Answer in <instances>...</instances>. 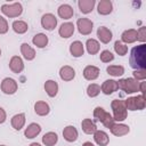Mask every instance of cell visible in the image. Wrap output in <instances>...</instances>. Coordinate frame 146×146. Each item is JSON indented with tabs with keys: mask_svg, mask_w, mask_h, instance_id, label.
I'll use <instances>...</instances> for the list:
<instances>
[{
	"mask_svg": "<svg viewBox=\"0 0 146 146\" xmlns=\"http://www.w3.org/2000/svg\"><path fill=\"white\" fill-rule=\"evenodd\" d=\"M129 64L133 70L146 68V44L140 43L136 46L130 51Z\"/></svg>",
	"mask_w": 146,
	"mask_h": 146,
	"instance_id": "cell-1",
	"label": "cell"
},
{
	"mask_svg": "<svg viewBox=\"0 0 146 146\" xmlns=\"http://www.w3.org/2000/svg\"><path fill=\"white\" fill-rule=\"evenodd\" d=\"M111 108L113 111V119L114 121H117V122H122L127 119L128 116V110L125 108V105H124V102L123 100H120V99H114L112 100L111 103Z\"/></svg>",
	"mask_w": 146,
	"mask_h": 146,
	"instance_id": "cell-2",
	"label": "cell"
},
{
	"mask_svg": "<svg viewBox=\"0 0 146 146\" xmlns=\"http://www.w3.org/2000/svg\"><path fill=\"white\" fill-rule=\"evenodd\" d=\"M94 116H95V119H97L105 128H108V129L115 123L113 116H112L108 112H106L103 107H100V106L95 107V110H94Z\"/></svg>",
	"mask_w": 146,
	"mask_h": 146,
	"instance_id": "cell-3",
	"label": "cell"
},
{
	"mask_svg": "<svg viewBox=\"0 0 146 146\" xmlns=\"http://www.w3.org/2000/svg\"><path fill=\"white\" fill-rule=\"evenodd\" d=\"M124 102L125 108L129 111H141L146 106V100L144 95H138L133 97H128Z\"/></svg>",
	"mask_w": 146,
	"mask_h": 146,
	"instance_id": "cell-4",
	"label": "cell"
},
{
	"mask_svg": "<svg viewBox=\"0 0 146 146\" xmlns=\"http://www.w3.org/2000/svg\"><path fill=\"white\" fill-rule=\"evenodd\" d=\"M1 13L9 17V18H14V17H18L22 15L23 13V6L21 2H13V3H3L1 6Z\"/></svg>",
	"mask_w": 146,
	"mask_h": 146,
	"instance_id": "cell-5",
	"label": "cell"
},
{
	"mask_svg": "<svg viewBox=\"0 0 146 146\" xmlns=\"http://www.w3.org/2000/svg\"><path fill=\"white\" fill-rule=\"evenodd\" d=\"M117 82L119 89L123 90L125 94H135L138 91V86L139 82L135 80L133 78H125V79H120Z\"/></svg>",
	"mask_w": 146,
	"mask_h": 146,
	"instance_id": "cell-6",
	"label": "cell"
},
{
	"mask_svg": "<svg viewBox=\"0 0 146 146\" xmlns=\"http://www.w3.org/2000/svg\"><path fill=\"white\" fill-rule=\"evenodd\" d=\"M1 91L6 95H14L18 89V83L13 78H5L0 84Z\"/></svg>",
	"mask_w": 146,
	"mask_h": 146,
	"instance_id": "cell-7",
	"label": "cell"
},
{
	"mask_svg": "<svg viewBox=\"0 0 146 146\" xmlns=\"http://www.w3.org/2000/svg\"><path fill=\"white\" fill-rule=\"evenodd\" d=\"M76 27H78V31L80 32V34L89 35L92 32L94 23L91 19H89L87 17H82V18H79L76 21Z\"/></svg>",
	"mask_w": 146,
	"mask_h": 146,
	"instance_id": "cell-8",
	"label": "cell"
},
{
	"mask_svg": "<svg viewBox=\"0 0 146 146\" xmlns=\"http://www.w3.org/2000/svg\"><path fill=\"white\" fill-rule=\"evenodd\" d=\"M41 26L47 31H52L57 26V18L54 14L47 13L41 17Z\"/></svg>",
	"mask_w": 146,
	"mask_h": 146,
	"instance_id": "cell-9",
	"label": "cell"
},
{
	"mask_svg": "<svg viewBox=\"0 0 146 146\" xmlns=\"http://www.w3.org/2000/svg\"><path fill=\"white\" fill-rule=\"evenodd\" d=\"M99 73H100V70L95 66V65H87L84 68H83V78L88 81H94L96 80L98 76H99Z\"/></svg>",
	"mask_w": 146,
	"mask_h": 146,
	"instance_id": "cell-10",
	"label": "cell"
},
{
	"mask_svg": "<svg viewBox=\"0 0 146 146\" xmlns=\"http://www.w3.org/2000/svg\"><path fill=\"white\" fill-rule=\"evenodd\" d=\"M119 89L117 87V82L113 79H110V80H105L102 86H100V91L104 94V95H112L113 92H115L116 90Z\"/></svg>",
	"mask_w": 146,
	"mask_h": 146,
	"instance_id": "cell-11",
	"label": "cell"
},
{
	"mask_svg": "<svg viewBox=\"0 0 146 146\" xmlns=\"http://www.w3.org/2000/svg\"><path fill=\"white\" fill-rule=\"evenodd\" d=\"M74 30H75V26H74L73 23H71V22H65V23H63V24L59 26V29H58V34H59L62 38H64V39H68L70 36L73 35Z\"/></svg>",
	"mask_w": 146,
	"mask_h": 146,
	"instance_id": "cell-12",
	"label": "cell"
},
{
	"mask_svg": "<svg viewBox=\"0 0 146 146\" xmlns=\"http://www.w3.org/2000/svg\"><path fill=\"white\" fill-rule=\"evenodd\" d=\"M59 78L63 81H66V82L72 81L75 78V70L72 66L64 65L59 68Z\"/></svg>",
	"mask_w": 146,
	"mask_h": 146,
	"instance_id": "cell-13",
	"label": "cell"
},
{
	"mask_svg": "<svg viewBox=\"0 0 146 146\" xmlns=\"http://www.w3.org/2000/svg\"><path fill=\"white\" fill-rule=\"evenodd\" d=\"M111 133L116 136V137H122V136H125L130 132V128L128 124H123V123H114L111 128Z\"/></svg>",
	"mask_w": 146,
	"mask_h": 146,
	"instance_id": "cell-14",
	"label": "cell"
},
{
	"mask_svg": "<svg viewBox=\"0 0 146 146\" xmlns=\"http://www.w3.org/2000/svg\"><path fill=\"white\" fill-rule=\"evenodd\" d=\"M9 68L11 72L18 74L24 70V62L19 56H13L9 60Z\"/></svg>",
	"mask_w": 146,
	"mask_h": 146,
	"instance_id": "cell-15",
	"label": "cell"
},
{
	"mask_svg": "<svg viewBox=\"0 0 146 146\" xmlns=\"http://www.w3.org/2000/svg\"><path fill=\"white\" fill-rule=\"evenodd\" d=\"M40 132H41V125H40L39 123L33 122V123H30V124L25 128V130H24V136H25L27 139H33V138H35Z\"/></svg>",
	"mask_w": 146,
	"mask_h": 146,
	"instance_id": "cell-16",
	"label": "cell"
},
{
	"mask_svg": "<svg viewBox=\"0 0 146 146\" xmlns=\"http://www.w3.org/2000/svg\"><path fill=\"white\" fill-rule=\"evenodd\" d=\"M63 137H64V139L66 141L73 143V141H75L78 139L79 132H78V130H76V128L74 125H67L63 130Z\"/></svg>",
	"mask_w": 146,
	"mask_h": 146,
	"instance_id": "cell-17",
	"label": "cell"
},
{
	"mask_svg": "<svg viewBox=\"0 0 146 146\" xmlns=\"http://www.w3.org/2000/svg\"><path fill=\"white\" fill-rule=\"evenodd\" d=\"M97 11L99 15L106 16L113 11V3L111 0H100L97 5Z\"/></svg>",
	"mask_w": 146,
	"mask_h": 146,
	"instance_id": "cell-18",
	"label": "cell"
},
{
	"mask_svg": "<svg viewBox=\"0 0 146 146\" xmlns=\"http://www.w3.org/2000/svg\"><path fill=\"white\" fill-rule=\"evenodd\" d=\"M97 36H98V39H99L100 42L108 43L112 40V38H113V33L106 26H99L97 29Z\"/></svg>",
	"mask_w": 146,
	"mask_h": 146,
	"instance_id": "cell-19",
	"label": "cell"
},
{
	"mask_svg": "<svg viewBox=\"0 0 146 146\" xmlns=\"http://www.w3.org/2000/svg\"><path fill=\"white\" fill-rule=\"evenodd\" d=\"M25 122H26V117H25V114H24V113L15 114V115L10 119V124H11V127H13L15 130H17V131H19L21 129L24 128Z\"/></svg>",
	"mask_w": 146,
	"mask_h": 146,
	"instance_id": "cell-20",
	"label": "cell"
},
{
	"mask_svg": "<svg viewBox=\"0 0 146 146\" xmlns=\"http://www.w3.org/2000/svg\"><path fill=\"white\" fill-rule=\"evenodd\" d=\"M57 14H58V16H59L60 18H63V19H70V18H72L73 15H74V9H73L70 5L63 3V5H60V6L58 7Z\"/></svg>",
	"mask_w": 146,
	"mask_h": 146,
	"instance_id": "cell-21",
	"label": "cell"
},
{
	"mask_svg": "<svg viewBox=\"0 0 146 146\" xmlns=\"http://www.w3.org/2000/svg\"><path fill=\"white\" fill-rule=\"evenodd\" d=\"M135 41H137V30L135 29H129L122 32L121 34V42L124 44L128 43H133Z\"/></svg>",
	"mask_w": 146,
	"mask_h": 146,
	"instance_id": "cell-22",
	"label": "cell"
},
{
	"mask_svg": "<svg viewBox=\"0 0 146 146\" xmlns=\"http://www.w3.org/2000/svg\"><path fill=\"white\" fill-rule=\"evenodd\" d=\"M70 54L73 56V57H81L83 56L84 54V46L81 41L76 40V41H73L71 44H70Z\"/></svg>",
	"mask_w": 146,
	"mask_h": 146,
	"instance_id": "cell-23",
	"label": "cell"
},
{
	"mask_svg": "<svg viewBox=\"0 0 146 146\" xmlns=\"http://www.w3.org/2000/svg\"><path fill=\"white\" fill-rule=\"evenodd\" d=\"M34 112L39 116H46L50 112V106L48 103H46L43 100H38L34 104Z\"/></svg>",
	"mask_w": 146,
	"mask_h": 146,
	"instance_id": "cell-24",
	"label": "cell"
},
{
	"mask_svg": "<svg viewBox=\"0 0 146 146\" xmlns=\"http://www.w3.org/2000/svg\"><path fill=\"white\" fill-rule=\"evenodd\" d=\"M94 140L99 146H107V144L110 143V137L105 131L97 129L94 132Z\"/></svg>",
	"mask_w": 146,
	"mask_h": 146,
	"instance_id": "cell-25",
	"label": "cell"
},
{
	"mask_svg": "<svg viewBox=\"0 0 146 146\" xmlns=\"http://www.w3.org/2000/svg\"><path fill=\"white\" fill-rule=\"evenodd\" d=\"M21 54L26 60H33L35 58V50L26 42L21 44Z\"/></svg>",
	"mask_w": 146,
	"mask_h": 146,
	"instance_id": "cell-26",
	"label": "cell"
},
{
	"mask_svg": "<svg viewBox=\"0 0 146 146\" xmlns=\"http://www.w3.org/2000/svg\"><path fill=\"white\" fill-rule=\"evenodd\" d=\"M43 87H44V91L50 98H54L58 94V83L54 80H47Z\"/></svg>",
	"mask_w": 146,
	"mask_h": 146,
	"instance_id": "cell-27",
	"label": "cell"
},
{
	"mask_svg": "<svg viewBox=\"0 0 146 146\" xmlns=\"http://www.w3.org/2000/svg\"><path fill=\"white\" fill-rule=\"evenodd\" d=\"M96 5L95 0H79L78 6L82 14H89L94 10V7Z\"/></svg>",
	"mask_w": 146,
	"mask_h": 146,
	"instance_id": "cell-28",
	"label": "cell"
},
{
	"mask_svg": "<svg viewBox=\"0 0 146 146\" xmlns=\"http://www.w3.org/2000/svg\"><path fill=\"white\" fill-rule=\"evenodd\" d=\"M81 128L82 131L87 135H94V132L97 130V127L91 119H83L81 122Z\"/></svg>",
	"mask_w": 146,
	"mask_h": 146,
	"instance_id": "cell-29",
	"label": "cell"
},
{
	"mask_svg": "<svg viewBox=\"0 0 146 146\" xmlns=\"http://www.w3.org/2000/svg\"><path fill=\"white\" fill-rule=\"evenodd\" d=\"M32 42H33V44H34L35 47H38V48L41 49V48H44V47L48 44L49 39H48V36H47L44 33H36V34L33 36Z\"/></svg>",
	"mask_w": 146,
	"mask_h": 146,
	"instance_id": "cell-30",
	"label": "cell"
},
{
	"mask_svg": "<svg viewBox=\"0 0 146 146\" xmlns=\"http://www.w3.org/2000/svg\"><path fill=\"white\" fill-rule=\"evenodd\" d=\"M57 141H58V136L54 131L46 132L42 137V144L44 146H54L57 144Z\"/></svg>",
	"mask_w": 146,
	"mask_h": 146,
	"instance_id": "cell-31",
	"label": "cell"
},
{
	"mask_svg": "<svg viewBox=\"0 0 146 146\" xmlns=\"http://www.w3.org/2000/svg\"><path fill=\"white\" fill-rule=\"evenodd\" d=\"M86 48H87V51L88 54L90 55H96L98 54L99 49H100V44L99 42L96 40V39H88L87 42H86Z\"/></svg>",
	"mask_w": 146,
	"mask_h": 146,
	"instance_id": "cell-32",
	"label": "cell"
},
{
	"mask_svg": "<svg viewBox=\"0 0 146 146\" xmlns=\"http://www.w3.org/2000/svg\"><path fill=\"white\" fill-rule=\"evenodd\" d=\"M11 26H13L14 32L17 33V34H24V33L27 32V30H29V25H27V23H26L25 21H21V19H18V21H14Z\"/></svg>",
	"mask_w": 146,
	"mask_h": 146,
	"instance_id": "cell-33",
	"label": "cell"
},
{
	"mask_svg": "<svg viewBox=\"0 0 146 146\" xmlns=\"http://www.w3.org/2000/svg\"><path fill=\"white\" fill-rule=\"evenodd\" d=\"M106 72L112 76H121L124 74V67L122 65H108Z\"/></svg>",
	"mask_w": 146,
	"mask_h": 146,
	"instance_id": "cell-34",
	"label": "cell"
},
{
	"mask_svg": "<svg viewBox=\"0 0 146 146\" xmlns=\"http://www.w3.org/2000/svg\"><path fill=\"white\" fill-rule=\"evenodd\" d=\"M100 94V86L97 83H90L87 87V95L90 98H95Z\"/></svg>",
	"mask_w": 146,
	"mask_h": 146,
	"instance_id": "cell-35",
	"label": "cell"
},
{
	"mask_svg": "<svg viewBox=\"0 0 146 146\" xmlns=\"http://www.w3.org/2000/svg\"><path fill=\"white\" fill-rule=\"evenodd\" d=\"M114 51L119 55V56H125L128 54V47L122 43L121 41H115L114 42Z\"/></svg>",
	"mask_w": 146,
	"mask_h": 146,
	"instance_id": "cell-36",
	"label": "cell"
},
{
	"mask_svg": "<svg viewBox=\"0 0 146 146\" xmlns=\"http://www.w3.org/2000/svg\"><path fill=\"white\" fill-rule=\"evenodd\" d=\"M99 59L103 62V63H110V62H112L113 59H114V55L110 51V50H103L102 52H100V55H99Z\"/></svg>",
	"mask_w": 146,
	"mask_h": 146,
	"instance_id": "cell-37",
	"label": "cell"
},
{
	"mask_svg": "<svg viewBox=\"0 0 146 146\" xmlns=\"http://www.w3.org/2000/svg\"><path fill=\"white\" fill-rule=\"evenodd\" d=\"M132 75H133V79L137 80V81H144L146 79V68H143V70H135L132 72Z\"/></svg>",
	"mask_w": 146,
	"mask_h": 146,
	"instance_id": "cell-38",
	"label": "cell"
},
{
	"mask_svg": "<svg viewBox=\"0 0 146 146\" xmlns=\"http://www.w3.org/2000/svg\"><path fill=\"white\" fill-rule=\"evenodd\" d=\"M137 40L140 41L141 43H145L146 41V27L141 26L137 30Z\"/></svg>",
	"mask_w": 146,
	"mask_h": 146,
	"instance_id": "cell-39",
	"label": "cell"
},
{
	"mask_svg": "<svg viewBox=\"0 0 146 146\" xmlns=\"http://www.w3.org/2000/svg\"><path fill=\"white\" fill-rule=\"evenodd\" d=\"M9 30V26H8V22L5 17L0 16V34H6Z\"/></svg>",
	"mask_w": 146,
	"mask_h": 146,
	"instance_id": "cell-40",
	"label": "cell"
},
{
	"mask_svg": "<svg viewBox=\"0 0 146 146\" xmlns=\"http://www.w3.org/2000/svg\"><path fill=\"white\" fill-rule=\"evenodd\" d=\"M6 120H7V113L2 107H0V124L3 123Z\"/></svg>",
	"mask_w": 146,
	"mask_h": 146,
	"instance_id": "cell-41",
	"label": "cell"
},
{
	"mask_svg": "<svg viewBox=\"0 0 146 146\" xmlns=\"http://www.w3.org/2000/svg\"><path fill=\"white\" fill-rule=\"evenodd\" d=\"M145 90H146V82H145V80H144V81L139 82L138 91H140V92H141V95H144V94H145Z\"/></svg>",
	"mask_w": 146,
	"mask_h": 146,
	"instance_id": "cell-42",
	"label": "cell"
},
{
	"mask_svg": "<svg viewBox=\"0 0 146 146\" xmlns=\"http://www.w3.org/2000/svg\"><path fill=\"white\" fill-rule=\"evenodd\" d=\"M82 146H95L91 141H84L83 144H82Z\"/></svg>",
	"mask_w": 146,
	"mask_h": 146,
	"instance_id": "cell-43",
	"label": "cell"
},
{
	"mask_svg": "<svg viewBox=\"0 0 146 146\" xmlns=\"http://www.w3.org/2000/svg\"><path fill=\"white\" fill-rule=\"evenodd\" d=\"M29 146H42L41 144H39V143H31Z\"/></svg>",
	"mask_w": 146,
	"mask_h": 146,
	"instance_id": "cell-44",
	"label": "cell"
},
{
	"mask_svg": "<svg viewBox=\"0 0 146 146\" xmlns=\"http://www.w3.org/2000/svg\"><path fill=\"white\" fill-rule=\"evenodd\" d=\"M0 57H1V49H0Z\"/></svg>",
	"mask_w": 146,
	"mask_h": 146,
	"instance_id": "cell-45",
	"label": "cell"
},
{
	"mask_svg": "<svg viewBox=\"0 0 146 146\" xmlns=\"http://www.w3.org/2000/svg\"><path fill=\"white\" fill-rule=\"evenodd\" d=\"M0 146H6V145H0Z\"/></svg>",
	"mask_w": 146,
	"mask_h": 146,
	"instance_id": "cell-46",
	"label": "cell"
}]
</instances>
